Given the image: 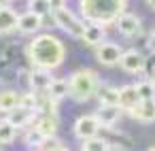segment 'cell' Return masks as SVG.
<instances>
[{
	"label": "cell",
	"instance_id": "16",
	"mask_svg": "<svg viewBox=\"0 0 155 151\" xmlns=\"http://www.w3.org/2000/svg\"><path fill=\"white\" fill-rule=\"evenodd\" d=\"M17 24H19V15H17L13 9L0 7V36L17 30Z\"/></svg>",
	"mask_w": 155,
	"mask_h": 151
},
{
	"label": "cell",
	"instance_id": "20",
	"mask_svg": "<svg viewBox=\"0 0 155 151\" xmlns=\"http://www.w3.org/2000/svg\"><path fill=\"white\" fill-rule=\"evenodd\" d=\"M17 136V126L11 123L9 119L0 121V145H11Z\"/></svg>",
	"mask_w": 155,
	"mask_h": 151
},
{
	"label": "cell",
	"instance_id": "21",
	"mask_svg": "<svg viewBox=\"0 0 155 151\" xmlns=\"http://www.w3.org/2000/svg\"><path fill=\"white\" fill-rule=\"evenodd\" d=\"M81 149H83V151H108V149H110V143H108L106 138H100V136L96 134V136H91V138H85L83 145H81Z\"/></svg>",
	"mask_w": 155,
	"mask_h": 151
},
{
	"label": "cell",
	"instance_id": "22",
	"mask_svg": "<svg viewBox=\"0 0 155 151\" xmlns=\"http://www.w3.org/2000/svg\"><path fill=\"white\" fill-rule=\"evenodd\" d=\"M47 92H49V96H53L55 100L68 96V79H53Z\"/></svg>",
	"mask_w": 155,
	"mask_h": 151
},
{
	"label": "cell",
	"instance_id": "32",
	"mask_svg": "<svg viewBox=\"0 0 155 151\" xmlns=\"http://www.w3.org/2000/svg\"><path fill=\"white\" fill-rule=\"evenodd\" d=\"M151 81L155 83V68H153V72H151Z\"/></svg>",
	"mask_w": 155,
	"mask_h": 151
},
{
	"label": "cell",
	"instance_id": "11",
	"mask_svg": "<svg viewBox=\"0 0 155 151\" xmlns=\"http://www.w3.org/2000/svg\"><path fill=\"white\" fill-rule=\"evenodd\" d=\"M28 81H30V87L32 92H47L53 77L49 75V68H41V66H34V70L28 75Z\"/></svg>",
	"mask_w": 155,
	"mask_h": 151
},
{
	"label": "cell",
	"instance_id": "25",
	"mask_svg": "<svg viewBox=\"0 0 155 151\" xmlns=\"http://www.w3.org/2000/svg\"><path fill=\"white\" fill-rule=\"evenodd\" d=\"M28 9L32 11V13H38V15H47V13H51V7H49V0H30L28 2Z\"/></svg>",
	"mask_w": 155,
	"mask_h": 151
},
{
	"label": "cell",
	"instance_id": "3",
	"mask_svg": "<svg viewBox=\"0 0 155 151\" xmlns=\"http://www.w3.org/2000/svg\"><path fill=\"white\" fill-rule=\"evenodd\" d=\"M98 87H100L98 72H94L89 68H81V70L72 72L68 79V96L74 102H87L89 98L96 96Z\"/></svg>",
	"mask_w": 155,
	"mask_h": 151
},
{
	"label": "cell",
	"instance_id": "13",
	"mask_svg": "<svg viewBox=\"0 0 155 151\" xmlns=\"http://www.w3.org/2000/svg\"><path fill=\"white\" fill-rule=\"evenodd\" d=\"M58 126H60V119L55 113H41V117H36L32 123V128H36L43 136H53L58 132Z\"/></svg>",
	"mask_w": 155,
	"mask_h": 151
},
{
	"label": "cell",
	"instance_id": "5",
	"mask_svg": "<svg viewBox=\"0 0 155 151\" xmlns=\"http://www.w3.org/2000/svg\"><path fill=\"white\" fill-rule=\"evenodd\" d=\"M121 55H123V51L115 43H104L102 41L100 45H96V60L102 66H115V64H119Z\"/></svg>",
	"mask_w": 155,
	"mask_h": 151
},
{
	"label": "cell",
	"instance_id": "30",
	"mask_svg": "<svg viewBox=\"0 0 155 151\" xmlns=\"http://www.w3.org/2000/svg\"><path fill=\"white\" fill-rule=\"evenodd\" d=\"M11 5V0H0V7H9Z\"/></svg>",
	"mask_w": 155,
	"mask_h": 151
},
{
	"label": "cell",
	"instance_id": "17",
	"mask_svg": "<svg viewBox=\"0 0 155 151\" xmlns=\"http://www.w3.org/2000/svg\"><path fill=\"white\" fill-rule=\"evenodd\" d=\"M81 41L89 47H96L104 41V26H98V24H87L85 22V32L81 36Z\"/></svg>",
	"mask_w": 155,
	"mask_h": 151
},
{
	"label": "cell",
	"instance_id": "9",
	"mask_svg": "<svg viewBox=\"0 0 155 151\" xmlns=\"http://www.w3.org/2000/svg\"><path fill=\"white\" fill-rule=\"evenodd\" d=\"M36 117H38V111L36 109H28V106H21V104H17L15 109H11L7 113V119L11 123H15L17 128H26V126L34 123Z\"/></svg>",
	"mask_w": 155,
	"mask_h": 151
},
{
	"label": "cell",
	"instance_id": "23",
	"mask_svg": "<svg viewBox=\"0 0 155 151\" xmlns=\"http://www.w3.org/2000/svg\"><path fill=\"white\" fill-rule=\"evenodd\" d=\"M38 149H41V151H64L66 145H64L60 138H55V134H53V136H45V138L41 140Z\"/></svg>",
	"mask_w": 155,
	"mask_h": 151
},
{
	"label": "cell",
	"instance_id": "18",
	"mask_svg": "<svg viewBox=\"0 0 155 151\" xmlns=\"http://www.w3.org/2000/svg\"><path fill=\"white\" fill-rule=\"evenodd\" d=\"M100 104H119V89L113 85H100L96 92Z\"/></svg>",
	"mask_w": 155,
	"mask_h": 151
},
{
	"label": "cell",
	"instance_id": "1",
	"mask_svg": "<svg viewBox=\"0 0 155 151\" xmlns=\"http://www.w3.org/2000/svg\"><path fill=\"white\" fill-rule=\"evenodd\" d=\"M26 53H28V58L32 60L34 66L51 70V68L62 66V62L66 58V47L60 39H55L51 34H38L36 39H32Z\"/></svg>",
	"mask_w": 155,
	"mask_h": 151
},
{
	"label": "cell",
	"instance_id": "33",
	"mask_svg": "<svg viewBox=\"0 0 155 151\" xmlns=\"http://www.w3.org/2000/svg\"><path fill=\"white\" fill-rule=\"evenodd\" d=\"M2 89H5V85H2V81H0V92H2Z\"/></svg>",
	"mask_w": 155,
	"mask_h": 151
},
{
	"label": "cell",
	"instance_id": "14",
	"mask_svg": "<svg viewBox=\"0 0 155 151\" xmlns=\"http://www.w3.org/2000/svg\"><path fill=\"white\" fill-rule=\"evenodd\" d=\"M41 28H43V15L32 13V11H28V13L19 15L17 30H19L21 34H34V32H38Z\"/></svg>",
	"mask_w": 155,
	"mask_h": 151
},
{
	"label": "cell",
	"instance_id": "15",
	"mask_svg": "<svg viewBox=\"0 0 155 151\" xmlns=\"http://www.w3.org/2000/svg\"><path fill=\"white\" fill-rule=\"evenodd\" d=\"M138 102H140V94H138L136 85H123V87H119V106L125 113L132 111Z\"/></svg>",
	"mask_w": 155,
	"mask_h": 151
},
{
	"label": "cell",
	"instance_id": "6",
	"mask_svg": "<svg viewBox=\"0 0 155 151\" xmlns=\"http://www.w3.org/2000/svg\"><path fill=\"white\" fill-rule=\"evenodd\" d=\"M102 128V123L98 121L96 115H81L77 121H74V136L85 140V138H91L98 134V130Z\"/></svg>",
	"mask_w": 155,
	"mask_h": 151
},
{
	"label": "cell",
	"instance_id": "31",
	"mask_svg": "<svg viewBox=\"0 0 155 151\" xmlns=\"http://www.w3.org/2000/svg\"><path fill=\"white\" fill-rule=\"evenodd\" d=\"M147 5H149V7H151V9L155 11V0H147Z\"/></svg>",
	"mask_w": 155,
	"mask_h": 151
},
{
	"label": "cell",
	"instance_id": "26",
	"mask_svg": "<svg viewBox=\"0 0 155 151\" xmlns=\"http://www.w3.org/2000/svg\"><path fill=\"white\" fill-rule=\"evenodd\" d=\"M45 136L36 130V128H30L28 130V134H26V145L28 147H32V149H38V145H41V140H43Z\"/></svg>",
	"mask_w": 155,
	"mask_h": 151
},
{
	"label": "cell",
	"instance_id": "12",
	"mask_svg": "<svg viewBox=\"0 0 155 151\" xmlns=\"http://www.w3.org/2000/svg\"><path fill=\"white\" fill-rule=\"evenodd\" d=\"M121 106L119 104H100V109L96 111V117H98V121L102 123V128H113L117 121H119V117H121Z\"/></svg>",
	"mask_w": 155,
	"mask_h": 151
},
{
	"label": "cell",
	"instance_id": "29",
	"mask_svg": "<svg viewBox=\"0 0 155 151\" xmlns=\"http://www.w3.org/2000/svg\"><path fill=\"white\" fill-rule=\"evenodd\" d=\"M147 45H149V49H151V51L155 53V30H153V32L149 34V41H147Z\"/></svg>",
	"mask_w": 155,
	"mask_h": 151
},
{
	"label": "cell",
	"instance_id": "28",
	"mask_svg": "<svg viewBox=\"0 0 155 151\" xmlns=\"http://www.w3.org/2000/svg\"><path fill=\"white\" fill-rule=\"evenodd\" d=\"M66 5V0H49V7H51V11H55V9H62Z\"/></svg>",
	"mask_w": 155,
	"mask_h": 151
},
{
	"label": "cell",
	"instance_id": "7",
	"mask_svg": "<svg viewBox=\"0 0 155 151\" xmlns=\"http://www.w3.org/2000/svg\"><path fill=\"white\" fill-rule=\"evenodd\" d=\"M117 30H119V34L121 36H125V39H134L140 30H142V26H140V19L134 15V13H127V11H123L119 17H117Z\"/></svg>",
	"mask_w": 155,
	"mask_h": 151
},
{
	"label": "cell",
	"instance_id": "2",
	"mask_svg": "<svg viewBox=\"0 0 155 151\" xmlns=\"http://www.w3.org/2000/svg\"><path fill=\"white\" fill-rule=\"evenodd\" d=\"M127 0H81V15L87 24L110 26L125 11Z\"/></svg>",
	"mask_w": 155,
	"mask_h": 151
},
{
	"label": "cell",
	"instance_id": "4",
	"mask_svg": "<svg viewBox=\"0 0 155 151\" xmlns=\"http://www.w3.org/2000/svg\"><path fill=\"white\" fill-rule=\"evenodd\" d=\"M51 15H53V22H55L62 30H66L70 36H74V39H81V36H83V32H85V24H83L81 19H77L66 7L51 11Z\"/></svg>",
	"mask_w": 155,
	"mask_h": 151
},
{
	"label": "cell",
	"instance_id": "24",
	"mask_svg": "<svg viewBox=\"0 0 155 151\" xmlns=\"http://www.w3.org/2000/svg\"><path fill=\"white\" fill-rule=\"evenodd\" d=\"M136 89H138V94H140V100H151V98H155V83H153L151 79L136 83Z\"/></svg>",
	"mask_w": 155,
	"mask_h": 151
},
{
	"label": "cell",
	"instance_id": "8",
	"mask_svg": "<svg viewBox=\"0 0 155 151\" xmlns=\"http://www.w3.org/2000/svg\"><path fill=\"white\" fill-rule=\"evenodd\" d=\"M119 66H121V70L136 75V72H142V70H144L147 58H144L140 51L130 49V51H123V55H121V60H119Z\"/></svg>",
	"mask_w": 155,
	"mask_h": 151
},
{
	"label": "cell",
	"instance_id": "10",
	"mask_svg": "<svg viewBox=\"0 0 155 151\" xmlns=\"http://www.w3.org/2000/svg\"><path fill=\"white\" fill-rule=\"evenodd\" d=\"M127 115L134 117L136 121L153 123V121H155V98H151V100H140L132 111H127Z\"/></svg>",
	"mask_w": 155,
	"mask_h": 151
},
{
	"label": "cell",
	"instance_id": "19",
	"mask_svg": "<svg viewBox=\"0 0 155 151\" xmlns=\"http://www.w3.org/2000/svg\"><path fill=\"white\" fill-rule=\"evenodd\" d=\"M19 104V94L13 89H2L0 92V113H9Z\"/></svg>",
	"mask_w": 155,
	"mask_h": 151
},
{
	"label": "cell",
	"instance_id": "27",
	"mask_svg": "<svg viewBox=\"0 0 155 151\" xmlns=\"http://www.w3.org/2000/svg\"><path fill=\"white\" fill-rule=\"evenodd\" d=\"M19 104L28 106V109H36V92L34 94H21L19 96Z\"/></svg>",
	"mask_w": 155,
	"mask_h": 151
}]
</instances>
